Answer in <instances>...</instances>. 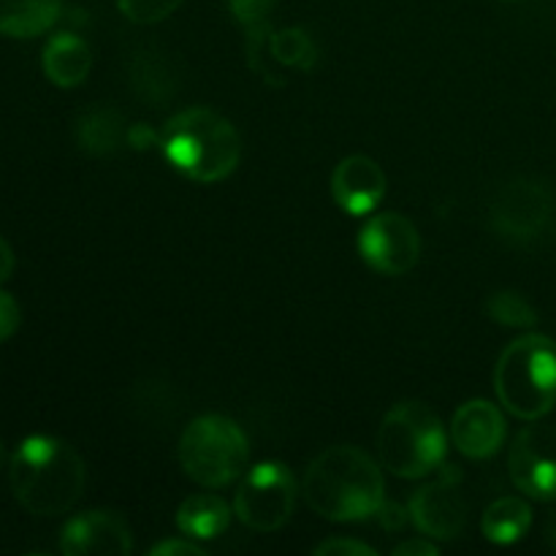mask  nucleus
Segmentation results:
<instances>
[{
    "label": "nucleus",
    "instance_id": "obj_11",
    "mask_svg": "<svg viewBox=\"0 0 556 556\" xmlns=\"http://www.w3.org/2000/svg\"><path fill=\"white\" fill-rule=\"evenodd\" d=\"M510 481L527 497L556 500V427H527L516 434L508 456Z\"/></svg>",
    "mask_w": 556,
    "mask_h": 556
},
{
    "label": "nucleus",
    "instance_id": "obj_13",
    "mask_svg": "<svg viewBox=\"0 0 556 556\" xmlns=\"http://www.w3.org/2000/svg\"><path fill=\"white\" fill-rule=\"evenodd\" d=\"M386 174L372 157L367 155H351L345 161L337 163L334 174H331V193L334 201L351 215H369L383 201Z\"/></svg>",
    "mask_w": 556,
    "mask_h": 556
},
{
    "label": "nucleus",
    "instance_id": "obj_16",
    "mask_svg": "<svg viewBox=\"0 0 556 556\" xmlns=\"http://www.w3.org/2000/svg\"><path fill=\"white\" fill-rule=\"evenodd\" d=\"M43 74L58 87H79L90 76L92 52L85 38L74 33H58L43 47Z\"/></svg>",
    "mask_w": 556,
    "mask_h": 556
},
{
    "label": "nucleus",
    "instance_id": "obj_28",
    "mask_svg": "<svg viewBox=\"0 0 556 556\" xmlns=\"http://www.w3.org/2000/svg\"><path fill=\"white\" fill-rule=\"evenodd\" d=\"M152 556H204L206 552L199 546V543H193V538L190 541H163L157 543V546L150 548Z\"/></svg>",
    "mask_w": 556,
    "mask_h": 556
},
{
    "label": "nucleus",
    "instance_id": "obj_29",
    "mask_svg": "<svg viewBox=\"0 0 556 556\" xmlns=\"http://www.w3.org/2000/svg\"><path fill=\"white\" fill-rule=\"evenodd\" d=\"M375 516H378L380 525H383L386 530H400V527L410 519V508L405 510V508H400L396 503H383Z\"/></svg>",
    "mask_w": 556,
    "mask_h": 556
},
{
    "label": "nucleus",
    "instance_id": "obj_5",
    "mask_svg": "<svg viewBox=\"0 0 556 556\" xmlns=\"http://www.w3.org/2000/svg\"><path fill=\"white\" fill-rule=\"evenodd\" d=\"M380 462L400 478H424L443 467L448 434L424 402H400L386 413L378 432Z\"/></svg>",
    "mask_w": 556,
    "mask_h": 556
},
{
    "label": "nucleus",
    "instance_id": "obj_22",
    "mask_svg": "<svg viewBox=\"0 0 556 556\" xmlns=\"http://www.w3.org/2000/svg\"><path fill=\"white\" fill-rule=\"evenodd\" d=\"M486 313L494 324L510 326V329H530L538 320L535 307L516 291L492 293L486 302Z\"/></svg>",
    "mask_w": 556,
    "mask_h": 556
},
{
    "label": "nucleus",
    "instance_id": "obj_27",
    "mask_svg": "<svg viewBox=\"0 0 556 556\" xmlns=\"http://www.w3.org/2000/svg\"><path fill=\"white\" fill-rule=\"evenodd\" d=\"M22 324V309L11 293L0 291V342L11 340Z\"/></svg>",
    "mask_w": 556,
    "mask_h": 556
},
{
    "label": "nucleus",
    "instance_id": "obj_7",
    "mask_svg": "<svg viewBox=\"0 0 556 556\" xmlns=\"http://www.w3.org/2000/svg\"><path fill=\"white\" fill-rule=\"evenodd\" d=\"M296 478L280 462H261L242 478L233 497V514L255 532H275L296 508Z\"/></svg>",
    "mask_w": 556,
    "mask_h": 556
},
{
    "label": "nucleus",
    "instance_id": "obj_14",
    "mask_svg": "<svg viewBox=\"0 0 556 556\" xmlns=\"http://www.w3.org/2000/svg\"><path fill=\"white\" fill-rule=\"evenodd\" d=\"M451 438H454L459 454H465L467 459H489V456L497 454L505 440L503 413L486 400L465 402L454 413Z\"/></svg>",
    "mask_w": 556,
    "mask_h": 556
},
{
    "label": "nucleus",
    "instance_id": "obj_32",
    "mask_svg": "<svg viewBox=\"0 0 556 556\" xmlns=\"http://www.w3.org/2000/svg\"><path fill=\"white\" fill-rule=\"evenodd\" d=\"M11 271H14V250H11V244L0 237V282L9 280Z\"/></svg>",
    "mask_w": 556,
    "mask_h": 556
},
{
    "label": "nucleus",
    "instance_id": "obj_19",
    "mask_svg": "<svg viewBox=\"0 0 556 556\" xmlns=\"http://www.w3.org/2000/svg\"><path fill=\"white\" fill-rule=\"evenodd\" d=\"M231 525V510L215 494H193L177 510V527L185 538L193 541H212L220 538Z\"/></svg>",
    "mask_w": 556,
    "mask_h": 556
},
{
    "label": "nucleus",
    "instance_id": "obj_6",
    "mask_svg": "<svg viewBox=\"0 0 556 556\" xmlns=\"http://www.w3.org/2000/svg\"><path fill=\"white\" fill-rule=\"evenodd\" d=\"M250 443L242 427L226 416H201L182 432L179 465L199 486L220 489L244 476Z\"/></svg>",
    "mask_w": 556,
    "mask_h": 556
},
{
    "label": "nucleus",
    "instance_id": "obj_2",
    "mask_svg": "<svg viewBox=\"0 0 556 556\" xmlns=\"http://www.w3.org/2000/svg\"><path fill=\"white\" fill-rule=\"evenodd\" d=\"M9 483L27 514L63 516L81 497L85 462L65 440L33 434L11 456Z\"/></svg>",
    "mask_w": 556,
    "mask_h": 556
},
{
    "label": "nucleus",
    "instance_id": "obj_18",
    "mask_svg": "<svg viewBox=\"0 0 556 556\" xmlns=\"http://www.w3.org/2000/svg\"><path fill=\"white\" fill-rule=\"evenodd\" d=\"M63 0H0V36L33 38L60 20Z\"/></svg>",
    "mask_w": 556,
    "mask_h": 556
},
{
    "label": "nucleus",
    "instance_id": "obj_31",
    "mask_svg": "<svg viewBox=\"0 0 556 556\" xmlns=\"http://www.w3.org/2000/svg\"><path fill=\"white\" fill-rule=\"evenodd\" d=\"M394 556H438L432 541H405L394 548Z\"/></svg>",
    "mask_w": 556,
    "mask_h": 556
},
{
    "label": "nucleus",
    "instance_id": "obj_34",
    "mask_svg": "<svg viewBox=\"0 0 556 556\" xmlns=\"http://www.w3.org/2000/svg\"><path fill=\"white\" fill-rule=\"evenodd\" d=\"M3 465H5V445L3 440H0V470H3Z\"/></svg>",
    "mask_w": 556,
    "mask_h": 556
},
{
    "label": "nucleus",
    "instance_id": "obj_33",
    "mask_svg": "<svg viewBox=\"0 0 556 556\" xmlns=\"http://www.w3.org/2000/svg\"><path fill=\"white\" fill-rule=\"evenodd\" d=\"M546 543L556 552V514L548 516L546 521Z\"/></svg>",
    "mask_w": 556,
    "mask_h": 556
},
{
    "label": "nucleus",
    "instance_id": "obj_21",
    "mask_svg": "<svg viewBox=\"0 0 556 556\" xmlns=\"http://www.w3.org/2000/svg\"><path fill=\"white\" fill-rule=\"evenodd\" d=\"M269 49L282 68L309 71L318 63V47L313 36L302 27H282V30H269Z\"/></svg>",
    "mask_w": 556,
    "mask_h": 556
},
{
    "label": "nucleus",
    "instance_id": "obj_8",
    "mask_svg": "<svg viewBox=\"0 0 556 556\" xmlns=\"http://www.w3.org/2000/svg\"><path fill=\"white\" fill-rule=\"evenodd\" d=\"M358 253L380 275H405L418 264L421 239L416 226L400 212H380L369 217L358 233Z\"/></svg>",
    "mask_w": 556,
    "mask_h": 556
},
{
    "label": "nucleus",
    "instance_id": "obj_24",
    "mask_svg": "<svg viewBox=\"0 0 556 556\" xmlns=\"http://www.w3.org/2000/svg\"><path fill=\"white\" fill-rule=\"evenodd\" d=\"M182 5V0H117V9L125 20L136 25H155L172 16Z\"/></svg>",
    "mask_w": 556,
    "mask_h": 556
},
{
    "label": "nucleus",
    "instance_id": "obj_17",
    "mask_svg": "<svg viewBox=\"0 0 556 556\" xmlns=\"http://www.w3.org/2000/svg\"><path fill=\"white\" fill-rule=\"evenodd\" d=\"M130 125L114 106H92L76 119V141L87 155L106 157L128 144Z\"/></svg>",
    "mask_w": 556,
    "mask_h": 556
},
{
    "label": "nucleus",
    "instance_id": "obj_26",
    "mask_svg": "<svg viewBox=\"0 0 556 556\" xmlns=\"http://www.w3.org/2000/svg\"><path fill=\"white\" fill-rule=\"evenodd\" d=\"M315 554L318 556H375L372 546L358 541H345V538H329V541L318 543L315 546Z\"/></svg>",
    "mask_w": 556,
    "mask_h": 556
},
{
    "label": "nucleus",
    "instance_id": "obj_9",
    "mask_svg": "<svg viewBox=\"0 0 556 556\" xmlns=\"http://www.w3.org/2000/svg\"><path fill=\"white\" fill-rule=\"evenodd\" d=\"M410 519L424 535L434 541H454L465 532L467 503L462 494V472L456 465H443L432 483L418 489L410 500Z\"/></svg>",
    "mask_w": 556,
    "mask_h": 556
},
{
    "label": "nucleus",
    "instance_id": "obj_10",
    "mask_svg": "<svg viewBox=\"0 0 556 556\" xmlns=\"http://www.w3.org/2000/svg\"><path fill=\"white\" fill-rule=\"evenodd\" d=\"M552 193L541 182L527 177H516L505 182L494 193L489 217L497 233L525 242V239L538 237L552 220Z\"/></svg>",
    "mask_w": 556,
    "mask_h": 556
},
{
    "label": "nucleus",
    "instance_id": "obj_4",
    "mask_svg": "<svg viewBox=\"0 0 556 556\" xmlns=\"http://www.w3.org/2000/svg\"><path fill=\"white\" fill-rule=\"evenodd\" d=\"M494 389L505 410L538 421L556 405V345L530 334L510 342L494 369Z\"/></svg>",
    "mask_w": 556,
    "mask_h": 556
},
{
    "label": "nucleus",
    "instance_id": "obj_3",
    "mask_svg": "<svg viewBox=\"0 0 556 556\" xmlns=\"http://www.w3.org/2000/svg\"><path fill=\"white\" fill-rule=\"evenodd\" d=\"M168 163L193 182H220L231 177L242 155L239 130L223 114L193 106L174 114L161 130Z\"/></svg>",
    "mask_w": 556,
    "mask_h": 556
},
{
    "label": "nucleus",
    "instance_id": "obj_23",
    "mask_svg": "<svg viewBox=\"0 0 556 556\" xmlns=\"http://www.w3.org/2000/svg\"><path fill=\"white\" fill-rule=\"evenodd\" d=\"M248 63L255 74L269 85L280 87L286 85V74L282 65L277 63L275 54L269 49V25L258 27V30H248Z\"/></svg>",
    "mask_w": 556,
    "mask_h": 556
},
{
    "label": "nucleus",
    "instance_id": "obj_15",
    "mask_svg": "<svg viewBox=\"0 0 556 556\" xmlns=\"http://www.w3.org/2000/svg\"><path fill=\"white\" fill-rule=\"evenodd\" d=\"M128 81L136 96L144 103H166L168 98L177 96L179 74L174 60L157 49H141L128 63Z\"/></svg>",
    "mask_w": 556,
    "mask_h": 556
},
{
    "label": "nucleus",
    "instance_id": "obj_1",
    "mask_svg": "<svg viewBox=\"0 0 556 556\" xmlns=\"http://www.w3.org/2000/svg\"><path fill=\"white\" fill-rule=\"evenodd\" d=\"M302 494L324 519L364 521L386 503V483L367 451L356 445H331L307 467Z\"/></svg>",
    "mask_w": 556,
    "mask_h": 556
},
{
    "label": "nucleus",
    "instance_id": "obj_20",
    "mask_svg": "<svg viewBox=\"0 0 556 556\" xmlns=\"http://www.w3.org/2000/svg\"><path fill=\"white\" fill-rule=\"evenodd\" d=\"M481 527L489 543L510 546L530 532L532 508L521 497H500L486 508Z\"/></svg>",
    "mask_w": 556,
    "mask_h": 556
},
{
    "label": "nucleus",
    "instance_id": "obj_12",
    "mask_svg": "<svg viewBox=\"0 0 556 556\" xmlns=\"http://www.w3.org/2000/svg\"><path fill=\"white\" fill-rule=\"evenodd\" d=\"M134 548L128 521L112 510H87L65 521L60 552L65 556H125Z\"/></svg>",
    "mask_w": 556,
    "mask_h": 556
},
{
    "label": "nucleus",
    "instance_id": "obj_25",
    "mask_svg": "<svg viewBox=\"0 0 556 556\" xmlns=\"http://www.w3.org/2000/svg\"><path fill=\"white\" fill-rule=\"evenodd\" d=\"M231 14L244 30H258L269 25V14L275 9V0H228Z\"/></svg>",
    "mask_w": 556,
    "mask_h": 556
},
{
    "label": "nucleus",
    "instance_id": "obj_30",
    "mask_svg": "<svg viewBox=\"0 0 556 556\" xmlns=\"http://www.w3.org/2000/svg\"><path fill=\"white\" fill-rule=\"evenodd\" d=\"M128 144L134 147V150H150L152 144H161V136H157L150 125L136 123V125H130Z\"/></svg>",
    "mask_w": 556,
    "mask_h": 556
}]
</instances>
